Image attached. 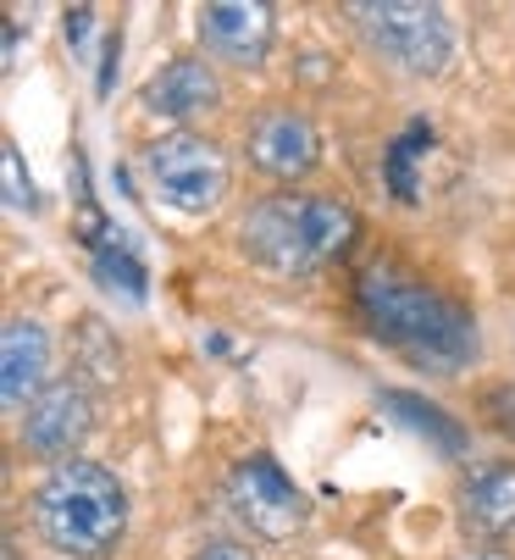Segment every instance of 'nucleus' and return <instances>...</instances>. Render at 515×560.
<instances>
[{"label":"nucleus","mask_w":515,"mask_h":560,"mask_svg":"<svg viewBox=\"0 0 515 560\" xmlns=\"http://www.w3.org/2000/svg\"><path fill=\"white\" fill-rule=\"evenodd\" d=\"M355 311L366 334L405 355L415 372H466L482 350L477 316L394 256H377L355 272Z\"/></svg>","instance_id":"obj_1"},{"label":"nucleus","mask_w":515,"mask_h":560,"mask_svg":"<svg viewBox=\"0 0 515 560\" xmlns=\"http://www.w3.org/2000/svg\"><path fill=\"white\" fill-rule=\"evenodd\" d=\"M361 238V217L338 195H267L238 222V245L278 278H311Z\"/></svg>","instance_id":"obj_2"},{"label":"nucleus","mask_w":515,"mask_h":560,"mask_svg":"<svg viewBox=\"0 0 515 560\" xmlns=\"http://www.w3.org/2000/svg\"><path fill=\"white\" fill-rule=\"evenodd\" d=\"M34 527L56 555L101 560L128 533V494L95 460H61L34 489Z\"/></svg>","instance_id":"obj_3"},{"label":"nucleus","mask_w":515,"mask_h":560,"mask_svg":"<svg viewBox=\"0 0 515 560\" xmlns=\"http://www.w3.org/2000/svg\"><path fill=\"white\" fill-rule=\"evenodd\" d=\"M361 28V39L405 78H433L455 56V28L444 7H421V0H383V7H343Z\"/></svg>","instance_id":"obj_4"},{"label":"nucleus","mask_w":515,"mask_h":560,"mask_svg":"<svg viewBox=\"0 0 515 560\" xmlns=\"http://www.w3.org/2000/svg\"><path fill=\"white\" fill-rule=\"evenodd\" d=\"M144 178L178 217H211L227 200V155L200 133H166L144 150Z\"/></svg>","instance_id":"obj_5"},{"label":"nucleus","mask_w":515,"mask_h":560,"mask_svg":"<svg viewBox=\"0 0 515 560\" xmlns=\"http://www.w3.org/2000/svg\"><path fill=\"white\" fill-rule=\"evenodd\" d=\"M227 505H233V516H238L255 538H267V544L294 538V533L305 527V516H311L305 494L294 489V477H289L272 455H244V460H233V471H227Z\"/></svg>","instance_id":"obj_6"},{"label":"nucleus","mask_w":515,"mask_h":560,"mask_svg":"<svg viewBox=\"0 0 515 560\" xmlns=\"http://www.w3.org/2000/svg\"><path fill=\"white\" fill-rule=\"evenodd\" d=\"M95 433V394L83 377H61V383H45V394L34 399V406L23 411V450L39 455V460H78V444Z\"/></svg>","instance_id":"obj_7"},{"label":"nucleus","mask_w":515,"mask_h":560,"mask_svg":"<svg viewBox=\"0 0 515 560\" xmlns=\"http://www.w3.org/2000/svg\"><path fill=\"white\" fill-rule=\"evenodd\" d=\"M244 155L249 167L272 178V184H300L316 173L321 162V139H316V122L294 106H272L249 122V139H244Z\"/></svg>","instance_id":"obj_8"},{"label":"nucleus","mask_w":515,"mask_h":560,"mask_svg":"<svg viewBox=\"0 0 515 560\" xmlns=\"http://www.w3.org/2000/svg\"><path fill=\"white\" fill-rule=\"evenodd\" d=\"M278 34V12L267 0H216L200 7V45L233 67H261Z\"/></svg>","instance_id":"obj_9"},{"label":"nucleus","mask_w":515,"mask_h":560,"mask_svg":"<svg viewBox=\"0 0 515 560\" xmlns=\"http://www.w3.org/2000/svg\"><path fill=\"white\" fill-rule=\"evenodd\" d=\"M455 505H460V527L471 538H482L488 549L499 538H510L515 533V460H482V466H471L460 477Z\"/></svg>","instance_id":"obj_10"},{"label":"nucleus","mask_w":515,"mask_h":560,"mask_svg":"<svg viewBox=\"0 0 515 560\" xmlns=\"http://www.w3.org/2000/svg\"><path fill=\"white\" fill-rule=\"evenodd\" d=\"M45 372H50V334L34 316H12L7 339H0V399L12 411H28L45 394Z\"/></svg>","instance_id":"obj_11"},{"label":"nucleus","mask_w":515,"mask_h":560,"mask_svg":"<svg viewBox=\"0 0 515 560\" xmlns=\"http://www.w3.org/2000/svg\"><path fill=\"white\" fill-rule=\"evenodd\" d=\"M144 106L172 117V122H195V117L222 106V84H216V72L200 56H172L144 84Z\"/></svg>","instance_id":"obj_12"},{"label":"nucleus","mask_w":515,"mask_h":560,"mask_svg":"<svg viewBox=\"0 0 515 560\" xmlns=\"http://www.w3.org/2000/svg\"><path fill=\"white\" fill-rule=\"evenodd\" d=\"M426 150H433V122H426V117H410V128L394 133V144H388L383 178H388V195H394L399 206H415V200H421L415 173H421V162H426Z\"/></svg>","instance_id":"obj_13"},{"label":"nucleus","mask_w":515,"mask_h":560,"mask_svg":"<svg viewBox=\"0 0 515 560\" xmlns=\"http://www.w3.org/2000/svg\"><path fill=\"white\" fill-rule=\"evenodd\" d=\"M383 406L399 411V417H410L415 433H426L444 455H460V450H466V433L455 428V417H444L438 406H426V399H415V394H383Z\"/></svg>","instance_id":"obj_14"},{"label":"nucleus","mask_w":515,"mask_h":560,"mask_svg":"<svg viewBox=\"0 0 515 560\" xmlns=\"http://www.w3.org/2000/svg\"><path fill=\"white\" fill-rule=\"evenodd\" d=\"M95 278H101L106 289L128 294V300H144V289H150L144 267H139L133 250H122V245H101V250H95Z\"/></svg>","instance_id":"obj_15"},{"label":"nucleus","mask_w":515,"mask_h":560,"mask_svg":"<svg viewBox=\"0 0 515 560\" xmlns=\"http://www.w3.org/2000/svg\"><path fill=\"white\" fill-rule=\"evenodd\" d=\"M0 155H7V162H0V173H7V206H12V211H39V195H34V184H28V173H23L17 144L7 139V144H0Z\"/></svg>","instance_id":"obj_16"},{"label":"nucleus","mask_w":515,"mask_h":560,"mask_svg":"<svg viewBox=\"0 0 515 560\" xmlns=\"http://www.w3.org/2000/svg\"><path fill=\"white\" fill-rule=\"evenodd\" d=\"M90 23H95V12H90V7L67 12V45H72V50H83V45H90Z\"/></svg>","instance_id":"obj_17"},{"label":"nucleus","mask_w":515,"mask_h":560,"mask_svg":"<svg viewBox=\"0 0 515 560\" xmlns=\"http://www.w3.org/2000/svg\"><path fill=\"white\" fill-rule=\"evenodd\" d=\"M189 560H255L244 544H227V538H216V544H206V549H195Z\"/></svg>","instance_id":"obj_18"},{"label":"nucleus","mask_w":515,"mask_h":560,"mask_svg":"<svg viewBox=\"0 0 515 560\" xmlns=\"http://www.w3.org/2000/svg\"><path fill=\"white\" fill-rule=\"evenodd\" d=\"M460 560H510V555H504V549H466Z\"/></svg>","instance_id":"obj_19"}]
</instances>
